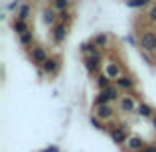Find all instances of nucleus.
I'll use <instances>...</instances> for the list:
<instances>
[{
    "mask_svg": "<svg viewBox=\"0 0 156 152\" xmlns=\"http://www.w3.org/2000/svg\"><path fill=\"white\" fill-rule=\"evenodd\" d=\"M51 38L55 44H63V40L67 38V24L59 22V24H53L51 26Z\"/></svg>",
    "mask_w": 156,
    "mask_h": 152,
    "instance_id": "f257e3e1",
    "label": "nucleus"
},
{
    "mask_svg": "<svg viewBox=\"0 0 156 152\" xmlns=\"http://www.w3.org/2000/svg\"><path fill=\"white\" fill-rule=\"evenodd\" d=\"M140 48L144 51H156V34L154 32H144L140 36Z\"/></svg>",
    "mask_w": 156,
    "mask_h": 152,
    "instance_id": "f03ea898",
    "label": "nucleus"
},
{
    "mask_svg": "<svg viewBox=\"0 0 156 152\" xmlns=\"http://www.w3.org/2000/svg\"><path fill=\"white\" fill-rule=\"evenodd\" d=\"M111 138H113V142H117V144H126V140H129V136H126V130L121 129V126H115V129H111Z\"/></svg>",
    "mask_w": 156,
    "mask_h": 152,
    "instance_id": "7ed1b4c3",
    "label": "nucleus"
},
{
    "mask_svg": "<svg viewBox=\"0 0 156 152\" xmlns=\"http://www.w3.org/2000/svg\"><path fill=\"white\" fill-rule=\"evenodd\" d=\"M126 148H129L130 152H142L146 146H144V140H142L140 136H129V140H126Z\"/></svg>",
    "mask_w": 156,
    "mask_h": 152,
    "instance_id": "20e7f679",
    "label": "nucleus"
},
{
    "mask_svg": "<svg viewBox=\"0 0 156 152\" xmlns=\"http://www.w3.org/2000/svg\"><path fill=\"white\" fill-rule=\"evenodd\" d=\"M32 61H34L36 65H44L48 61V53H46V50L44 48H32Z\"/></svg>",
    "mask_w": 156,
    "mask_h": 152,
    "instance_id": "39448f33",
    "label": "nucleus"
},
{
    "mask_svg": "<svg viewBox=\"0 0 156 152\" xmlns=\"http://www.w3.org/2000/svg\"><path fill=\"white\" fill-rule=\"evenodd\" d=\"M119 107H121V111H125V113H133V111H136V105H134V99L130 95H125L119 99Z\"/></svg>",
    "mask_w": 156,
    "mask_h": 152,
    "instance_id": "423d86ee",
    "label": "nucleus"
},
{
    "mask_svg": "<svg viewBox=\"0 0 156 152\" xmlns=\"http://www.w3.org/2000/svg\"><path fill=\"white\" fill-rule=\"evenodd\" d=\"M95 115L101 118V121H107V118L113 117V107L111 105H97L95 107Z\"/></svg>",
    "mask_w": 156,
    "mask_h": 152,
    "instance_id": "0eeeda50",
    "label": "nucleus"
},
{
    "mask_svg": "<svg viewBox=\"0 0 156 152\" xmlns=\"http://www.w3.org/2000/svg\"><path fill=\"white\" fill-rule=\"evenodd\" d=\"M105 75L111 77V79H119V77H121V67H119V63L109 61V63L105 65Z\"/></svg>",
    "mask_w": 156,
    "mask_h": 152,
    "instance_id": "6e6552de",
    "label": "nucleus"
},
{
    "mask_svg": "<svg viewBox=\"0 0 156 152\" xmlns=\"http://www.w3.org/2000/svg\"><path fill=\"white\" fill-rule=\"evenodd\" d=\"M42 69L48 75H53V73H57V69H59V61H57L55 57H48V61L42 65Z\"/></svg>",
    "mask_w": 156,
    "mask_h": 152,
    "instance_id": "1a4fd4ad",
    "label": "nucleus"
},
{
    "mask_svg": "<svg viewBox=\"0 0 156 152\" xmlns=\"http://www.w3.org/2000/svg\"><path fill=\"white\" fill-rule=\"evenodd\" d=\"M99 61H101V55H87V59H85L87 71H89V73L99 71Z\"/></svg>",
    "mask_w": 156,
    "mask_h": 152,
    "instance_id": "9d476101",
    "label": "nucleus"
},
{
    "mask_svg": "<svg viewBox=\"0 0 156 152\" xmlns=\"http://www.w3.org/2000/svg\"><path fill=\"white\" fill-rule=\"evenodd\" d=\"M115 83H117V87H121V89H133L134 87V81L130 79V77H126V75H121L119 79H115Z\"/></svg>",
    "mask_w": 156,
    "mask_h": 152,
    "instance_id": "9b49d317",
    "label": "nucleus"
},
{
    "mask_svg": "<svg viewBox=\"0 0 156 152\" xmlns=\"http://www.w3.org/2000/svg\"><path fill=\"white\" fill-rule=\"evenodd\" d=\"M30 14H32V8H30V4H22L20 6V10H18V18L16 20H24V22H28V18H30Z\"/></svg>",
    "mask_w": 156,
    "mask_h": 152,
    "instance_id": "f8f14e48",
    "label": "nucleus"
},
{
    "mask_svg": "<svg viewBox=\"0 0 156 152\" xmlns=\"http://www.w3.org/2000/svg\"><path fill=\"white\" fill-rule=\"evenodd\" d=\"M42 20H44V24H48V26H53V24H55V12L53 10H44L42 12Z\"/></svg>",
    "mask_w": 156,
    "mask_h": 152,
    "instance_id": "ddd939ff",
    "label": "nucleus"
},
{
    "mask_svg": "<svg viewBox=\"0 0 156 152\" xmlns=\"http://www.w3.org/2000/svg\"><path fill=\"white\" fill-rule=\"evenodd\" d=\"M136 113L140 115V117H152V107L146 105V103H140V105L136 107Z\"/></svg>",
    "mask_w": 156,
    "mask_h": 152,
    "instance_id": "4468645a",
    "label": "nucleus"
},
{
    "mask_svg": "<svg viewBox=\"0 0 156 152\" xmlns=\"http://www.w3.org/2000/svg\"><path fill=\"white\" fill-rule=\"evenodd\" d=\"M12 28H14V32H16L18 36H22V34H26V32H28V24L24 22V20H16Z\"/></svg>",
    "mask_w": 156,
    "mask_h": 152,
    "instance_id": "2eb2a0df",
    "label": "nucleus"
},
{
    "mask_svg": "<svg viewBox=\"0 0 156 152\" xmlns=\"http://www.w3.org/2000/svg\"><path fill=\"white\" fill-rule=\"evenodd\" d=\"M111 101H113V99L107 95V91H101L99 95H97V99H95V107L97 105H111Z\"/></svg>",
    "mask_w": 156,
    "mask_h": 152,
    "instance_id": "dca6fc26",
    "label": "nucleus"
},
{
    "mask_svg": "<svg viewBox=\"0 0 156 152\" xmlns=\"http://www.w3.org/2000/svg\"><path fill=\"white\" fill-rule=\"evenodd\" d=\"M32 42H34V34H32L30 30L20 36V44H22V46H32Z\"/></svg>",
    "mask_w": 156,
    "mask_h": 152,
    "instance_id": "f3484780",
    "label": "nucleus"
},
{
    "mask_svg": "<svg viewBox=\"0 0 156 152\" xmlns=\"http://www.w3.org/2000/svg\"><path fill=\"white\" fill-rule=\"evenodd\" d=\"M148 2H152V0H126V6L129 8H142Z\"/></svg>",
    "mask_w": 156,
    "mask_h": 152,
    "instance_id": "a211bd4d",
    "label": "nucleus"
},
{
    "mask_svg": "<svg viewBox=\"0 0 156 152\" xmlns=\"http://www.w3.org/2000/svg\"><path fill=\"white\" fill-rule=\"evenodd\" d=\"M93 42H95L99 48H105L107 44H109V38H107V34H99V36H95V38H93Z\"/></svg>",
    "mask_w": 156,
    "mask_h": 152,
    "instance_id": "6ab92c4d",
    "label": "nucleus"
},
{
    "mask_svg": "<svg viewBox=\"0 0 156 152\" xmlns=\"http://www.w3.org/2000/svg\"><path fill=\"white\" fill-rule=\"evenodd\" d=\"M97 85H99V89H101V91H103V89H107V87H111V77L101 75L99 79H97Z\"/></svg>",
    "mask_w": 156,
    "mask_h": 152,
    "instance_id": "aec40b11",
    "label": "nucleus"
},
{
    "mask_svg": "<svg viewBox=\"0 0 156 152\" xmlns=\"http://www.w3.org/2000/svg\"><path fill=\"white\" fill-rule=\"evenodd\" d=\"M53 8L55 10H67L69 8V0H53Z\"/></svg>",
    "mask_w": 156,
    "mask_h": 152,
    "instance_id": "412c9836",
    "label": "nucleus"
},
{
    "mask_svg": "<svg viewBox=\"0 0 156 152\" xmlns=\"http://www.w3.org/2000/svg\"><path fill=\"white\" fill-rule=\"evenodd\" d=\"M71 18H73V16H71V12H69V10H61V12H59V20H61V22L67 24Z\"/></svg>",
    "mask_w": 156,
    "mask_h": 152,
    "instance_id": "4be33fe9",
    "label": "nucleus"
},
{
    "mask_svg": "<svg viewBox=\"0 0 156 152\" xmlns=\"http://www.w3.org/2000/svg\"><path fill=\"white\" fill-rule=\"evenodd\" d=\"M91 125L95 126V129H103V125H101V118L97 117V115H93V117H91Z\"/></svg>",
    "mask_w": 156,
    "mask_h": 152,
    "instance_id": "5701e85b",
    "label": "nucleus"
},
{
    "mask_svg": "<svg viewBox=\"0 0 156 152\" xmlns=\"http://www.w3.org/2000/svg\"><path fill=\"white\" fill-rule=\"evenodd\" d=\"M148 20H150L152 24H156V4H154V6L148 10Z\"/></svg>",
    "mask_w": 156,
    "mask_h": 152,
    "instance_id": "b1692460",
    "label": "nucleus"
},
{
    "mask_svg": "<svg viewBox=\"0 0 156 152\" xmlns=\"http://www.w3.org/2000/svg\"><path fill=\"white\" fill-rule=\"evenodd\" d=\"M20 6H22V4H20V0H14V2L8 4V10H20Z\"/></svg>",
    "mask_w": 156,
    "mask_h": 152,
    "instance_id": "393cba45",
    "label": "nucleus"
},
{
    "mask_svg": "<svg viewBox=\"0 0 156 152\" xmlns=\"http://www.w3.org/2000/svg\"><path fill=\"white\" fill-rule=\"evenodd\" d=\"M42 152H59V148L57 146H50V148H44Z\"/></svg>",
    "mask_w": 156,
    "mask_h": 152,
    "instance_id": "a878e982",
    "label": "nucleus"
},
{
    "mask_svg": "<svg viewBox=\"0 0 156 152\" xmlns=\"http://www.w3.org/2000/svg\"><path fill=\"white\" fill-rule=\"evenodd\" d=\"M125 42H129L130 46H134V38H133V36H126V38H125Z\"/></svg>",
    "mask_w": 156,
    "mask_h": 152,
    "instance_id": "bb28decb",
    "label": "nucleus"
},
{
    "mask_svg": "<svg viewBox=\"0 0 156 152\" xmlns=\"http://www.w3.org/2000/svg\"><path fill=\"white\" fill-rule=\"evenodd\" d=\"M142 152H156V146H146Z\"/></svg>",
    "mask_w": 156,
    "mask_h": 152,
    "instance_id": "cd10ccee",
    "label": "nucleus"
},
{
    "mask_svg": "<svg viewBox=\"0 0 156 152\" xmlns=\"http://www.w3.org/2000/svg\"><path fill=\"white\" fill-rule=\"evenodd\" d=\"M34 2H44V0H34Z\"/></svg>",
    "mask_w": 156,
    "mask_h": 152,
    "instance_id": "c85d7f7f",
    "label": "nucleus"
},
{
    "mask_svg": "<svg viewBox=\"0 0 156 152\" xmlns=\"http://www.w3.org/2000/svg\"><path fill=\"white\" fill-rule=\"evenodd\" d=\"M154 126H156V117H154Z\"/></svg>",
    "mask_w": 156,
    "mask_h": 152,
    "instance_id": "c756f323",
    "label": "nucleus"
}]
</instances>
